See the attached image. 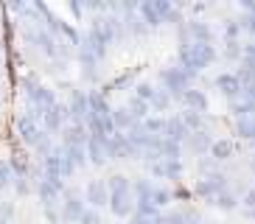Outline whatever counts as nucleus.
I'll list each match as a JSON object with an SVG mask.
<instances>
[{
    "instance_id": "1",
    "label": "nucleus",
    "mask_w": 255,
    "mask_h": 224,
    "mask_svg": "<svg viewBox=\"0 0 255 224\" xmlns=\"http://www.w3.org/2000/svg\"><path fill=\"white\" fill-rule=\"evenodd\" d=\"M107 188H110V210H113V216H118V219L135 216L137 199H135V185L129 182V177L113 174L107 179Z\"/></svg>"
},
{
    "instance_id": "2",
    "label": "nucleus",
    "mask_w": 255,
    "mask_h": 224,
    "mask_svg": "<svg viewBox=\"0 0 255 224\" xmlns=\"http://www.w3.org/2000/svg\"><path fill=\"white\" fill-rule=\"evenodd\" d=\"M177 59H180L182 70L196 76V73H202L205 67H210L216 62V48L210 42H188V45H180Z\"/></svg>"
},
{
    "instance_id": "3",
    "label": "nucleus",
    "mask_w": 255,
    "mask_h": 224,
    "mask_svg": "<svg viewBox=\"0 0 255 224\" xmlns=\"http://www.w3.org/2000/svg\"><path fill=\"white\" fill-rule=\"evenodd\" d=\"M23 93H25V101H28V110L34 112V115H39V120H42V115H45L51 107L59 104L56 96H53V90H48L45 84H39L37 79H25Z\"/></svg>"
},
{
    "instance_id": "4",
    "label": "nucleus",
    "mask_w": 255,
    "mask_h": 224,
    "mask_svg": "<svg viewBox=\"0 0 255 224\" xmlns=\"http://www.w3.org/2000/svg\"><path fill=\"white\" fill-rule=\"evenodd\" d=\"M137 14L143 17V22H146L149 28H157L163 22L180 20L177 8H174L168 0H143V3H137Z\"/></svg>"
},
{
    "instance_id": "5",
    "label": "nucleus",
    "mask_w": 255,
    "mask_h": 224,
    "mask_svg": "<svg viewBox=\"0 0 255 224\" xmlns=\"http://www.w3.org/2000/svg\"><path fill=\"white\" fill-rule=\"evenodd\" d=\"M160 82H163V90L168 93V96H171V98H180V101H182V96L191 90L194 76L177 65V67H163V70H160Z\"/></svg>"
},
{
    "instance_id": "6",
    "label": "nucleus",
    "mask_w": 255,
    "mask_h": 224,
    "mask_svg": "<svg viewBox=\"0 0 255 224\" xmlns=\"http://www.w3.org/2000/svg\"><path fill=\"white\" fill-rule=\"evenodd\" d=\"M17 132H20V137H23V143H28L31 149H37L39 140L45 137V129H42V120H39V115H34L31 110H25L20 118H17Z\"/></svg>"
},
{
    "instance_id": "7",
    "label": "nucleus",
    "mask_w": 255,
    "mask_h": 224,
    "mask_svg": "<svg viewBox=\"0 0 255 224\" xmlns=\"http://www.w3.org/2000/svg\"><path fill=\"white\" fill-rule=\"evenodd\" d=\"M225 191H230V179H227V174H222V171L205 174V177L194 185V194L202 196V199H208V202H213L219 194H225Z\"/></svg>"
},
{
    "instance_id": "8",
    "label": "nucleus",
    "mask_w": 255,
    "mask_h": 224,
    "mask_svg": "<svg viewBox=\"0 0 255 224\" xmlns=\"http://www.w3.org/2000/svg\"><path fill=\"white\" fill-rule=\"evenodd\" d=\"M137 93L135 96L140 98V101H146V104L151 107V112H168L171 110V96L165 93V90L154 87L151 82H137Z\"/></svg>"
},
{
    "instance_id": "9",
    "label": "nucleus",
    "mask_w": 255,
    "mask_h": 224,
    "mask_svg": "<svg viewBox=\"0 0 255 224\" xmlns=\"http://www.w3.org/2000/svg\"><path fill=\"white\" fill-rule=\"evenodd\" d=\"M62 205V210H59V216H62V222H68V224H79V219L84 216V199L76 191H65V199L59 202Z\"/></svg>"
},
{
    "instance_id": "10",
    "label": "nucleus",
    "mask_w": 255,
    "mask_h": 224,
    "mask_svg": "<svg viewBox=\"0 0 255 224\" xmlns=\"http://www.w3.org/2000/svg\"><path fill=\"white\" fill-rule=\"evenodd\" d=\"M84 202H87L93 210L110 208V188H107V179H90L87 188H84Z\"/></svg>"
},
{
    "instance_id": "11",
    "label": "nucleus",
    "mask_w": 255,
    "mask_h": 224,
    "mask_svg": "<svg viewBox=\"0 0 255 224\" xmlns=\"http://www.w3.org/2000/svg\"><path fill=\"white\" fill-rule=\"evenodd\" d=\"M68 118H70L68 104H56V107H51V110H48L45 115H42V129H45L48 134L62 132V129L68 126Z\"/></svg>"
},
{
    "instance_id": "12",
    "label": "nucleus",
    "mask_w": 255,
    "mask_h": 224,
    "mask_svg": "<svg viewBox=\"0 0 255 224\" xmlns=\"http://www.w3.org/2000/svg\"><path fill=\"white\" fill-rule=\"evenodd\" d=\"M68 112H70V118H73V123H84L87 115H90V98H87V93L73 90L70 101H68Z\"/></svg>"
},
{
    "instance_id": "13",
    "label": "nucleus",
    "mask_w": 255,
    "mask_h": 224,
    "mask_svg": "<svg viewBox=\"0 0 255 224\" xmlns=\"http://www.w3.org/2000/svg\"><path fill=\"white\" fill-rule=\"evenodd\" d=\"M62 188H65V182H59V179H48V177L37 179V194H39V199H42L45 208L56 205V199L62 196Z\"/></svg>"
},
{
    "instance_id": "14",
    "label": "nucleus",
    "mask_w": 255,
    "mask_h": 224,
    "mask_svg": "<svg viewBox=\"0 0 255 224\" xmlns=\"http://www.w3.org/2000/svg\"><path fill=\"white\" fill-rule=\"evenodd\" d=\"M188 134H191V132H188V126H185V120H182L180 112L165 118V132H163L165 140H174V143H182V146H185Z\"/></svg>"
},
{
    "instance_id": "15",
    "label": "nucleus",
    "mask_w": 255,
    "mask_h": 224,
    "mask_svg": "<svg viewBox=\"0 0 255 224\" xmlns=\"http://www.w3.org/2000/svg\"><path fill=\"white\" fill-rule=\"evenodd\" d=\"M149 171L160 179H174L180 182L182 179V160H160V163H151Z\"/></svg>"
},
{
    "instance_id": "16",
    "label": "nucleus",
    "mask_w": 255,
    "mask_h": 224,
    "mask_svg": "<svg viewBox=\"0 0 255 224\" xmlns=\"http://www.w3.org/2000/svg\"><path fill=\"white\" fill-rule=\"evenodd\" d=\"M87 157H90L93 165H104L110 160V140L90 134V140H87Z\"/></svg>"
},
{
    "instance_id": "17",
    "label": "nucleus",
    "mask_w": 255,
    "mask_h": 224,
    "mask_svg": "<svg viewBox=\"0 0 255 224\" xmlns=\"http://www.w3.org/2000/svg\"><path fill=\"white\" fill-rule=\"evenodd\" d=\"M90 140V132L84 123H68L62 129V146H87Z\"/></svg>"
},
{
    "instance_id": "18",
    "label": "nucleus",
    "mask_w": 255,
    "mask_h": 224,
    "mask_svg": "<svg viewBox=\"0 0 255 224\" xmlns=\"http://www.w3.org/2000/svg\"><path fill=\"white\" fill-rule=\"evenodd\" d=\"M216 87H219V93H222L225 98H230V101H239V98H241V90H244L236 73H222V76L216 79Z\"/></svg>"
},
{
    "instance_id": "19",
    "label": "nucleus",
    "mask_w": 255,
    "mask_h": 224,
    "mask_svg": "<svg viewBox=\"0 0 255 224\" xmlns=\"http://www.w3.org/2000/svg\"><path fill=\"white\" fill-rule=\"evenodd\" d=\"M213 137H210V132L208 129H202V132H191L188 134V140H185V146L194 154H210V149H213Z\"/></svg>"
},
{
    "instance_id": "20",
    "label": "nucleus",
    "mask_w": 255,
    "mask_h": 224,
    "mask_svg": "<svg viewBox=\"0 0 255 224\" xmlns=\"http://www.w3.org/2000/svg\"><path fill=\"white\" fill-rule=\"evenodd\" d=\"M182 104H185V110H191V112H208V96H205L202 90H196V87H191L182 96Z\"/></svg>"
},
{
    "instance_id": "21",
    "label": "nucleus",
    "mask_w": 255,
    "mask_h": 224,
    "mask_svg": "<svg viewBox=\"0 0 255 224\" xmlns=\"http://www.w3.org/2000/svg\"><path fill=\"white\" fill-rule=\"evenodd\" d=\"M113 120H115V129H118V132H129V129H135L137 123H140V120L132 115L129 107H118V110L113 112Z\"/></svg>"
},
{
    "instance_id": "22",
    "label": "nucleus",
    "mask_w": 255,
    "mask_h": 224,
    "mask_svg": "<svg viewBox=\"0 0 255 224\" xmlns=\"http://www.w3.org/2000/svg\"><path fill=\"white\" fill-rule=\"evenodd\" d=\"M199 216L194 210H174V213H163V224H196Z\"/></svg>"
},
{
    "instance_id": "23",
    "label": "nucleus",
    "mask_w": 255,
    "mask_h": 224,
    "mask_svg": "<svg viewBox=\"0 0 255 224\" xmlns=\"http://www.w3.org/2000/svg\"><path fill=\"white\" fill-rule=\"evenodd\" d=\"M180 115H182V120H185L188 132H202V129H208V118H205L202 112L185 110V112H180Z\"/></svg>"
},
{
    "instance_id": "24",
    "label": "nucleus",
    "mask_w": 255,
    "mask_h": 224,
    "mask_svg": "<svg viewBox=\"0 0 255 224\" xmlns=\"http://www.w3.org/2000/svg\"><path fill=\"white\" fill-rule=\"evenodd\" d=\"M68 160L76 165V168H84V165L90 163V157H87V146H62Z\"/></svg>"
},
{
    "instance_id": "25",
    "label": "nucleus",
    "mask_w": 255,
    "mask_h": 224,
    "mask_svg": "<svg viewBox=\"0 0 255 224\" xmlns=\"http://www.w3.org/2000/svg\"><path fill=\"white\" fill-rule=\"evenodd\" d=\"M233 151H236V146H233L230 140H216V143H213V149H210V160H216V163L230 160Z\"/></svg>"
},
{
    "instance_id": "26",
    "label": "nucleus",
    "mask_w": 255,
    "mask_h": 224,
    "mask_svg": "<svg viewBox=\"0 0 255 224\" xmlns=\"http://www.w3.org/2000/svg\"><path fill=\"white\" fill-rule=\"evenodd\" d=\"M236 134H239V137H244V140H255V115L236 120Z\"/></svg>"
},
{
    "instance_id": "27",
    "label": "nucleus",
    "mask_w": 255,
    "mask_h": 224,
    "mask_svg": "<svg viewBox=\"0 0 255 224\" xmlns=\"http://www.w3.org/2000/svg\"><path fill=\"white\" fill-rule=\"evenodd\" d=\"M129 110H132V115H135V118L137 120H140V123H143V120H146V118H151V107L149 104H146V101H140V98H129Z\"/></svg>"
},
{
    "instance_id": "28",
    "label": "nucleus",
    "mask_w": 255,
    "mask_h": 224,
    "mask_svg": "<svg viewBox=\"0 0 255 224\" xmlns=\"http://www.w3.org/2000/svg\"><path fill=\"white\" fill-rule=\"evenodd\" d=\"M213 208H219V210H236V205H239V196L233 194V191H225V194H219L216 199L210 202Z\"/></svg>"
},
{
    "instance_id": "29",
    "label": "nucleus",
    "mask_w": 255,
    "mask_h": 224,
    "mask_svg": "<svg viewBox=\"0 0 255 224\" xmlns=\"http://www.w3.org/2000/svg\"><path fill=\"white\" fill-rule=\"evenodd\" d=\"M163 160H182V143L163 140Z\"/></svg>"
},
{
    "instance_id": "30",
    "label": "nucleus",
    "mask_w": 255,
    "mask_h": 224,
    "mask_svg": "<svg viewBox=\"0 0 255 224\" xmlns=\"http://www.w3.org/2000/svg\"><path fill=\"white\" fill-rule=\"evenodd\" d=\"M11 182H14V171H11V163L0 160V191H3V188H8Z\"/></svg>"
},
{
    "instance_id": "31",
    "label": "nucleus",
    "mask_w": 255,
    "mask_h": 224,
    "mask_svg": "<svg viewBox=\"0 0 255 224\" xmlns=\"http://www.w3.org/2000/svg\"><path fill=\"white\" fill-rule=\"evenodd\" d=\"M171 199H174V194L168 188H154V205H157V208H168Z\"/></svg>"
},
{
    "instance_id": "32",
    "label": "nucleus",
    "mask_w": 255,
    "mask_h": 224,
    "mask_svg": "<svg viewBox=\"0 0 255 224\" xmlns=\"http://www.w3.org/2000/svg\"><path fill=\"white\" fill-rule=\"evenodd\" d=\"M79 224H101V216H98V210L87 208V210H84V216L79 219Z\"/></svg>"
},
{
    "instance_id": "33",
    "label": "nucleus",
    "mask_w": 255,
    "mask_h": 224,
    "mask_svg": "<svg viewBox=\"0 0 255 224\" xmlns=\"http://www.w3.org/2000/svg\"><path fill=\"white\" fill-rule=\"evenodd\" d=\"M239 25H241V31H247L250 37H255V14L241 17V20H239Z\"/></svg>"
},
{
    "instance_id": "34",
    "label": "nucleus",
    "mask_w": 255,
    "mask_h": 224,
    "mask_svg": "<svg viewBox=\"0 0 255 224\" xmlns=\"http://www.w3.org/2000/svg\"><path fill=\"white\" fill-rule=\"evenodd\" d=\"M244 208H247L250 213H255V188H250L247 194H244Z\"/></svg>"
},
{
    "instance_id": "35",
    "label": "nucleus",
    "mask_w": 255,
    "mask_h": 224,
    "mask_svg": "<svg viewBox=\"0 0 255 224\" xmlns=\"http://www.w3.org/2000/svg\"><path fill=\"white\" fill-rule=\"evenodd\" d=\"M132 224H163V216H157V219H140V216H132Z\"/></svg>"
},
{
    "instance_id": "36",
    "label": "nucleus",
    "mask_w": 255,
    "mask_h": 224,
    "mask_svg": "<svg viewBox=\"0 0 255 224\" xmlns=\"http://www.w3.org/2000/svg\"><path fill=\"white\" fill-rule=\"evenodd\" d=\"M253 219H255V213H253Z\"/></svg>"
}]
</instances>
